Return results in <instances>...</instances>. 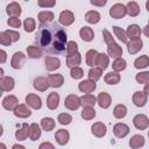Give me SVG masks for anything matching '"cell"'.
Listing matches in <instances>:
<instances>
[{
  "label": "cell",
  "instance_id": "10",
  "mask_svg": "<svg viewBox=\"0 0 149 149\" xmlns=\"http://www.w3.org/2000/svg\"><path fill=\"white\" fill-rule=\"evenodd\" d=\"M107 52H108V56H111L112 58H119L122 56V48L115 42H112L107 44Z\"/></svg>",
  "mask_w": 149,
  "mask_h": 149
},
{
  "label": "cell",
  "instance_id": "48",
  "mask_svg": "<svg viewBox=\"0 0 149 149\" xmlns=\"http://www.w3.org/2000/svg\"><path fill=\"white\" fill-rule=\"evenodd\" d=\"M57 120H58V122L61 125H70L71 121H72V116L70 114H68V113H61L58 115Z\"/></svg>",
  "mask_w": 149,
  "mask_h": 149
},
{
  "label": "cell",
  "instance_id": "5",
  "mask_svg": "<svg viewBox=\"0 0 149 149\" xmlns=\"http://www.w3.org/2000/svg\"><path fill=\"white\" fill-rule=\"evenodd\" d=\"M24 62H26V56H24V54L23 52H21V51H17V52H15L14 55H13V57H12V61H10V66L13 68V69H21L22 68V65L24 64Z\"/></svg>",
  "mask_w": 149,
  "mask_h": 149
},
{
  "label": "cell",
  "instance_id": "31",
  "mask_svg": "<svg viewBox=\"0 0 149 149\" xmlns=\"http://www.w3.org/2000/svg\"><path fill=\"white\" fill-rule=\"evenodd\" d=\"M97 102V98L93 94L86 93L83 97H80V104L85 107V106H94Z\"/></svg>",
  "mask_w": 149,
  "mask_h": 149
},
{
  "label": "cell",
  "instance_id": "24",
  "mask_svg": "<svg viewBox=\"0 0 149 149\" xmlns=\"http://www.w3.org/2000/svg\"><path fill=\"white\" fill-rule=\"evenodd\" d=\"M29 130H30V126H28V123H23L22 127L20 129H17L15 133L16 140L17 141H24L29 136Z\"/></svg>",
  "mask_w": 149,
  "mask_h": 149
},
{
  "label": "cell",
  "instance_id": "3",
  "mask_svg": "<svg viewBox=\"0 0 149 149\" xmlns=\"http://www.w3.org/2000/svg\"><path fill=\"white\" fill-rule=\"evenodd\" d=\"M80 105H81L80 104V98L76 94H69L64 100V106L70 111L77 109Z\"/></svg>",
  "mask_w": 149,
  "mask_h": 149
},
{
  "label": "cell",
  "instance_id": "45",
  "mask_svg": "<svg viewBox=\"0 0 149 149\" xmlns=\"http://www.w3.org/2000/svg\"><path fill=\"white\" fill-rule=\"evenodd\" d=\"M23 27H24V30H26V31L31 33V31H34L35 28H36V22H35V20H34L33 17H27V19L24 20V22H23Z\"/></svg>",
  "mask_w": 149,
  "mask_h": 149
},
{
  "label": "cell",
  "instance_id": "62",
  "mask_svg": "<svg viewBox=\"0 0 149 149\" xmlns=\"http://www.w3.org/2000/svg\"><path fill=\"white\" fill-rule=\"evenodd\" d=\"M148 136H149V132H148Z\"/></svg>",
  "mask_w": 149,
  "mask_h": 149
},
{
  "label": "cell",
  "instance_id": "2",
  "mask_svg": "<svg viewBox=\"0 0 149 149\" xmlns=\"http://www.w3.org/2000/svg\"><path fill=\"white\" fill-rule=\"evenodd\" d=\"M127 14V8L122 3H115L109 9V15L113 19H121Z\"/></svg>",
  "mask_w": 149,
  "mask_h": 149
},
{
  "label": "cell",
  "instance_id": "57",
  "mask_svg": "<svg viewBox=\"0 0 149 149\" xmlns=\"http://www.w3.org/2000/svg\"><path fill=\"white\" fill-rule=\"evenodd\" d=\"M44 148H50V149H54V144L49 143V142H44L40 146V149H44Z\"/></svg>",
  "mask_w": 149,
  "mask_h": 149
},
{
  "label": "cell",
  "instance_id": "60",
  "mask_svg": "<svg viewBox=\"0 0 149 149\" xmlns=\"http://www.w3.org/2000/svg\"><path fill=\"white\" fill-rule=\"evenodd\" d=\"M17 148H19V149H24L23 146H19V144H14V146H13V149H17Z\"/></svg>",
  "mask_w": 149,
  "mask_h": 149
},
{
  "label": "cell",
  "instance_id": "18",
  "mask_svg": "<svg viewBox=\"0 0 149 149\" xmlns=\"http://www.w3.org/2000/svg\"><path fill=\"white\" fill-rule=\"evenodd\" d=\"M97 102L101 108H108L111 102H112V98L108 93L101 92V93H99V95L97 98Z\"/></svg>",
  "mask_w": 149,
  "mask_h": 149
},
{
  "label": "cell",
  "instance_id": "35",
  "mask_svg": "<svg viewBox=\"0 0 149 149\" xmlns=\"http://www.w3.org/2000/svg\"><path fill=\"white\" fill-rule=\"evenodd\" d=\"M97 57H98V52L94 49H91L86 52V64L90 66H94L97 65Z\"/></svg>",
  "mask_w": 149,
  "mask_h": 149
},
{
  "label": "cell",
  "instance_id": "49",
  "mask_svg": "<svg viewBox=\"0 0 149 149\" xmlns=\"http://www.w3.org/2000/svg\"><path fill=\"white\" fill-rule=\"evenodd\" d=\"M0 43L2 45H10L13 43V41L6 31H2V33H0Z\"/></svg>",
  "mask_w": 149,
  "mask_h": 149
},
{
  "label": "cell",
  "instance_id": "54",
  "mask_svg": "<svg viewBox=\"0 0 149 149\" xmlns=\"http://www.w3.org/2000/svg\"><path fill=\"white\" fill-rule=\"evenodd\" d=\"M6 33L10 36V38H12L13 42L19 41V38H20V34H19L17 31H14V30H6Z\"/></svg>",
  "mask_w": 149,
  "mask_h": 149
},
{
  "label": "cell",
  "instance_id": "61",
  "mask_svg": "<svg viewBox=\"0 0 149 149\" xmlns=\"http://www.w3.org/2000/svg\"><path fill=\"white\" fill-rule=\"evenodd\" d=\"M146 8H147V10L149 12V0H147V2H146Z\"/></svg>",
  "mask_w": 149,
  "mask_h": 149
},
{
  "label": "cell",
  "instance_id": "16",
  "mask_svg": "<svg viewBox=\"0 0 149 149\" xmlns=\"http://www.w3.org/2000/svg\"><path fill=\"white\" fill-rule=\"evenodd\" d=\"M91 130H92V134L94 136H97V137H102L107 133V128H106V126L102 122H95V123H93V126L91 127Z\"/></svg>",
  "mask_w": 149,
  "mask_h": 149
},
{
  "label": "cell",
  "instance_id": "27",
  "mask_svg": "<svg viewBox=\"0 0 149 149\" xmlns=\"http://www.w3.org/2000/svg\"><path fill=\"white\" fill-rule=\"evenodd\" d=\"M120 79H121V77H120V74L116 71L106 73L105 74V78H104L105 83L108 84V85H115V84H118L120 81Z\"/></svg>",
  "mask_w": 149,
  "mask_h": 149
},
{
  "label": "cell",
  "instance_id": "11",
  "mask_svg": "<svg viewBox=\"0 0 149 149\" xmlns=\"http://www.w3.org/2000/svg\"><path fill=\"white\" fill-rule=\"evenodd\" d=\"M19 105V100L15 95H7L2 100V107L7 111H14V108Z\"/></svg>",
  "mask_w": 149,
  "mask_h": 149
},
{
  "label": "cell",
  "instance_id": "53",
  "mask_svg": "<svg viewBox=\"0 0 149 149\" xmlns=\"http://www.w3.org/2000/svg\"><path fill=\"white\" fill-rule=\"evenodd\" d=\"M102 35H104V40H105L106 44H109V43L114 42V40H113V37H112V34H111L107 29H104V30H102Z\"/></svg>",
  "mask_w": 149,
  "mask_h": 149
},
{
  "label": "cell",
  "instance_id": "58",
  "mask_svg": "<svg viewBox=\"0 0 149 149\" xmlns=\"http://www.w3.org/2000/svg\"><path fill=\"white\" fill-rule=\"evenodd\" d=\"M142 31H143V34H144L147 37H149V24H148V26H146V27L143 28V30H142Z\"/></svg>",
  "mask_w": 149,
  "mask_h": 149
},
{
  "label": "cell",
  "instance_id": "23",
  "mask_svg": "<svg viewBox=\"0 0 149 149\" xmlns=\"http://www.w3.org/2000/svg\"><path fill=\"white\" fill-rule=\"evenodd\" d=\"M58 104H59V94L56 93V92H51L48 95V99H47L48 108L49 109H56L58 107Z\"/></svg>",
  "mask_w": 149,
  "mask_h": 149
},
{
  "label": "cell",
  "instance_id": "32",
  "mask_svg": "<svg viewBox=\"0 0 149 149\" xmlns=\"http://www.w3.org/2000/svg\"><path fill=\"white\" fill-rule=\"evenodd\" d=\"M108 64H109V58H108V56H107L106 54H104V52L98 54V57H97V65H98L100 69L105 70V69H107Z\"/></svg>",
  "mask_w": 149,
  "mask_h": 149
},
{
  "label": "cell",
  "instance_id": "13",
  "mask_svg": "<svg viewBox=\"0 0 149 149\" xmlns=\"http://www.w3.org/2000/svg\"><path fill=\"white\" fill-rule=\"evenodd\" d=\"M33 85H34V88L37 90V91H40V92H44V91H47L48 87L50 86L48 79H45L44 77H37V78H35Z\"/></svg>",
  "mask_w": 149,
  "mask_h": 149
},
{
  "label": "cell",
  "instance_id": "42",
  "mask_svg": "<svg viewBox=\"0 0 149 149\" xmlns=\"http://www.w3.org/2000/svg\"><path fill=\"white\" fill-rule=\"evenodd\" d=\"M27 52H28V56L30 58H40L42 56V50L40 47H36V45H29L27 48Z\"/></svg>",
  "mask_w": 149,
  "mask_h": 149
},
{
  "label": "cell",
  "instance_id": "19",
  "mask_svg": "<svg viewBox=\"0 0 149 149\" xmlns=\"http://www.w3.org/2000/svg\"><path fill=\"white\" fill-rule=\"evenodd\" d=\"M81 62V55L77 51L72 55H68L66 56V65L69 68H74V66H78Z\"/></svg>",
  "mask_w": 149,
  "mask_h": 149
},
{
  "label": "cell",
  "instance_id": "6",
  "mask_svg": "<svg viewBox=\"0 0 149 149\" xmlns=\"http://www.w3.org/2000/svg\"><path fill=\"white\" fill-rule=\"evenodd\" d=\"M142 47H143V42L140 37L139 38H133L129 42H127V49H128V52L130 55H134V54L139 52L142 49Z\"/></svg>",
  "mask_w": 149,
  "mask_h": 149
},
{
  "label": "cell",
  "instance_id": "30",
  "mask_svg": "<svg viewBox=\"0 0 149 149\" xmlns=\"http://www.w3.org/2000/svg\"><path fill=\"white\" fill-rule=\"evenodd\" d=\"M129 146L133 149H137L144 146V137L142 135H134L130 141H129Z\"/></svg>",
  "mask_w": 149,
  "mask_h": 149
},
{
  "label": "cell",
  "instance_id": "22",
  "mask_svg": "<svg viewBox=\"0 0 149 149\" xmlns=\"http://www.w3.org/2000/svg\"><path fill=\"white\" fill-rule=\"evenodd\" d=\"M69 137H70V134H69V132L65 130V129H59V130H57L56 134H55V139H56L57 143L61 144V146L66 144V143L69 142Z\"/></svg>",
  "mask_w": 149,
  "mask_h": 149
},
{
  "label": "cell",
  "instance_id": "20",
  "mask_svg": "<svg viewBox=\"0 0 149 149\" xmlns=\"http://www.w3.org/2000/svg\"><path fill=\"white\" fill-rule=\"evenodd\" d=\"M59 66H61V61L58 58L51 57V56L45 57V68L48 71H55L59 69Z\"/></svg>",
  "mask_w": 149,
  "mask_h": 149
},
{
  "label": "cell",
  "instance_id": "43",
  "mask_svg": "<svg viewBox=\"0 0 149 149\" xmlns=\"http://www.w3.org/2000/svg\"><path fill=\"white\" fill-rule=\"evenodd\" d=\"M126 66H127V63H126V61H125L123 58H121V57L115 58V59H114V62H113V64H112L113 70H114V71H116V72H120V71L125 70V69H126Z\"/></svg>",
  "mask_w": 149,
  "mask_h": 149
},
{
  "label": "cell",
  "instance_id": "17",
  "mask_svg": "<svg viewBox=\"0 0 149 149\" xmlns=\"http://www.w3.org/2000/svg\"><path fill=\"white\" fill-rule=\"evenodd\" d=\"M48 81H49V85L51 87H61L64 83V78L62 74L59 73H54V74H49L48 76Z\"/></svg>",
  "mask_w": 149,
  "mask_h": 149
},
{
  "label": "cell",
  "instance_id": "44",
  "mask_svg": "<svg viewBox=\"0 0 149 149\" xmlns=\"http://www.w3.org/2000/svg\"><path fill=\"white\" fill-rule=\"evenodd\" d=\"M41 126L43 128V130L45 132H50L55 128V120L51 118H43L41 120Z\"/></svg>",
  "mask_w": 149,
  "mask_h": 149
},
{
  "label": "cell",
  "instance_id": "46",
  "mask_svg": "<svg viewBox=\"0 0 149 149\" xmlns=\"http://www.w3.org/2000/svg\"><path fill=\"white\" fill-rule=\"evenodd\" d=\"M136 81L140 84H148L149 83V71H143L136 74Z\"/></svg>",
  "mask_w": 149,
  "mask_h": 149
},
{
  "label": "cell",
  "instance_id": "12",
  "mask_svg": "<svg viewBox=\"0 0 149 149\" xmlns=\"http://www.w3.org/2000/svg\"><path fill=\"white\" fill-rule=\"evenodd\" d=\"M147 99H148V95L142 91H137L133 94V102L137 107H143L147 104Z\"/></svg>",
  "mask_w": 149,
  "mask_h": 149
},
{
  "label": "cell",
  "instance_id": "33",
  "mask_svg": "<svg viewBox=\"0 0 149 149\" xmlns=\"http://www.w3.org/2000/svg\"><path fill=\"white\" fill-rule=\"evenodd\" d=\"M41 136V128L37 123H31L30 125V130H29V137L31 141H36L38 140Z\"/></svg>",
  "mask_w": 149,
  "mask_h": 149
},
{
  "label": "cell",
  "instance_id": "15",
  "mask_svg": "<svg viewBox=\"0 0 149 149\" xmlns=\"http://www.w3.org/2000/svg\"><path fill=\"white\" fill-rule=\"evenodd\" d=\"M14 79L12 77H1L0 80V88L2 92H9L14 88Z\"/></svg>",
  "mask_w": 149,
  "mask_h": 149
},
{
  "label": "cell",
  "instance_id": "25",
  "mask_svg": "<svg viewBox=\"0 0 149 149\" xmlns=\"http://www.w3.org/2000/svg\"><path fill=\"white\" fill-rule=\"evenodd\" d=\"M79 36L83 41L85 42H91L93 38H94V33L92 30V28L90 27H83L80 30H79Z\"/></svg>",
  "mask_w": 149,
  "mask_h": 149
},
{
  "label": "cell",
  "instance_id": "55",
  "mask_svg": "<svg viewBox=\"0 0 149 149\" xmlns=\"http://www.w3.org/2000/svg\"><path fill=\"white\" fill-rule=\"evenodd\" d=\"M92 5L94 6H98V7H104L107 2V0H90Z\"/></svg>",
  "mask_w": 149,
  "mask_h": 149
},
{
  "label": "cell",
  "instance_id": "40",
  "mask_svg": "<svg viewBox=\"0 0 149 149\" xmlns=\"http://www.w3.org/2000/svg\"><path fill=\"white\" fill-rule=\"evenodd\" d=\"M54 20V13L50 10H43L38 14V21L41 23H48Z\"/></svg>",
  "mask_w": 149,
  "mask_h": 149
},
{
  "label": "cell",
  "instance_id": "36",
  "mask_svg": "<svg viewBox=\"0 0 149 149\" xmlns=\"http://www.w3.org/2000/svg\"><path fill=\"white\" fill-rule=\"evenodd\" d=\"M113 115H114L116 119H122V118H125V116L127 115V107H126L125 105H121V104L116 105V106L114 107V109H113Z\"/></svg>",
  "mask_w": 149,
  "mask_h": 149
},
{
  "label": "cell",
  "instance_id": "56",
  "mask_svg": "<svg viewBox=\"0 0 149 149\" xmlns=\"http://www.w3.org/2000/svg\"><path fill=\"white\" fill-rule=\"evenodd\" d=\"M6 62V51L5 50H0V63L3 64Z\"/></svg>",
  "mask_w": 149,
  "mask_h": 149
},
{
  "label": "cell",
  "instance_id": "50",
  "mask_svg": "<svg viewBox=\"0 0 149 149\" xmlns=\"http://www.w3.org/2000/svg\"><path fill=\"white\" fill-rule=\"evenodd\" d=\"M77 51H78V44L74 41L68 42V44H66V52H68V55H72L74 52H77Z\"/></svg>",
  "mask_w": 149,
  "mask_h": 149
},
{
  "label": "cell",
  "instance_id": "47",
  "mask_svg": "<svg viewBox=\"0 0 149 149\" xmlns=\"http://www.w3.org/2000/svg\"><path fill=\"white\" fill-rule=\"evenodd\" d=\"M70 76H71L73 79H80V78H83V76H84V71H83L81 68L74 66V68H71Z\"/></svg>",
  "mask_w": 149,
  "mask_h": 149
},
{
  "label": "cell",
  "instance_id": "29",
  "mask_svg": "<svg viewBox=\"0 0 149 149\" xmlns=\"http://www.w3.org/2000/svg\"><path fill=\"white\" fill-rule=\"evenodd\" d=\"M85 21L87 23H91V24H95L100 21V14L95 10H88L86 14H85Z\"/></svg>",
  "mask_w": 149,
  "mask_h": 149
},
{
  "label": "cell",
  "instance_id": "21",
  "mask_svg": "<svg viewBox=\"0 0 149 149\" xmlns=\"http://www.w3.org/2000/svg\"><path fill=\"white\" fill-rule=\"evenodd\" d=\"M14 115L17 118H28L31 115V112L26 105L20 104L14 108Z\"/></svg>",
  "mask_w": 149,
  "mask_h": 149
},
{
  "label": "cell",
  "instance_id": "1",
  "mask_svg": "<svg viewBox=\"0 0 149 149\" xmlns=\"http://www.w3.org/2000/svg\"><path fill=\"white\" fill-rule=\"evenodd\" d=\"M35 37L49 54H62L66 49V33L58 23H41Z\"/></svg>",
  "mask_w": 149,
  "mask_h": 149
},
{
  "label": "cell",
  "instance_id": "41",
  "mask_svg": "<svg viewBox=\"0 0 149 149\" xmlns=\"http://www.w3.org/2000/svg\"><path fill=\"white\" fill-rule=\"evenodd\" d=\"M113 31H114L115 36H116L122 43H126V44H127V42H128V36H127V33H126L123 29H121V28L118 27V26H114V27H113Z\"/></svg>",
  "mask_w": 149,
  "mask_h": 149
},
{
  "label": "cell",
  "instance_id": "8",
  "mask_svg": "<svg viewBox=\"0 0 149 149\" xmlns=\"http://www.w3.org/2000/svg\"><path fill=\"white\" fill-rule=\"evenodd\" d=\"M26 102H27L28 106H30L31 108H35V109H40L42 107L41 98L37 94H34V93H29L26 97Z\"/></svg>",
  "mask_w": 149,
  "mask_h": 149
},
{
  "label": "cell",
  "instance_id": "39",
  "mask_svg": "<svg viewBox=\"0 0 149 149\" xmlns=\"http://www.w3.org/2000/svg\"><path fill=\"white\" fill-rule=\"evenodd\" d=\"M95 116V111L93 106H85L81 111V118L84 120H92Z\"/></svg>",
  "mask_w": 149,
  "mask_h": 149
},
{
  "label": "cell",
  "instance_id": "38",
  "mask_svg": "<svg viewBox=\"0 0 149 149\" xmlns=\"http://www.w3.org/2000/svg\"><path fill=\"white\" fill-rule=\"evenodd\" d=\"M102 71H104V70L100 69L99 66H98V68H95V66L91 68L90 71H88V79H91V80H93V81L99 80L100 77H101V74H102Z\"/></svg>",
  "mask_w": 149,
  "mask_h": 149
},
{
  "label": "cell",
  "instance_id": "51",
  "mask_svg": "<svg viewBox=\"0 0 149 149\" xmlns=\"http://www.w3.org/2000/svg\"><path fill=\"white\" fill-rule=\"evenodd\" d=\"M7 23L12 28H20V26H21V21H20V19L17 16H10L7 20Z\"/></svg>",
  "mask_w": 149,
  "mask_h": 149
},
{
  "label": "cell",
  "instance_id": "9",
  "mask_svg": "<svg viewBox=\"0 0 149 149\" xmlns=\"http://www.w3.org/2000/svg\"><path fill=\"white\" fill-rule=\"evenodd\" d=\"M113 133H114V135H115L116 137L122 139V137H125V136L128 135V133H129V127H128L127 125H125V123L119 122V123L114 125V127H113Z\"/></svg>",
  "mask_w": 149,
  "mask_h": 149
},
{
  "label": "cell",
  "instance_id": "59",
  "mask_svg": "<svg viewBox=\"0 0 149 149\" xmlns=\"http://www.w3.org/2000/svg\"><path fill=\"white\" fill-rule=\"evenodd\" d=\"M143 92H144L147 95H149V83L144 85V90H143Z\"/></svg>",
  "mask_w": 149,
  "mask_h": 149
},
{
  "label": "cell",
  "instance_id": "26",
  "mask_svg": "<svg viewBox=\"0 0 149 149\" xmlns=\"http://www.w3.org/2000/svg\"><path fill=\"white\" fill-rule=\"evenodd\" d=\"M126 33H127L128 38L133 40V38H139V37L141 36L142 30H141V28H140L137 24H129Z\"/></svg>",
  "mask_w": 149,
  "mask_h": 149
},
{
  "label": "cell",
  "instance_id": "14",
  "mask_svg": "<svg viewBox=\"0 0 149 149\" xmlns=\"http://www.w3.org/2000/svg\"><path fill=\"white\" fill-rule=\"evenodd\" d=\"M74 21V15L72 12L70 10H63L61 14H59V22L63 24V26H70L72 24Z\"/></svg>",
  "mask_w": 149,
  "mask_h": 149
},
{
  "label": "cell",
  "instance_id": "28",
  "mask_svg": "<svg viewBox=\"0 0 149 149\" xmlns=\"http://www.w3.org/2000/svg\"><path fill=\"white\" fill-rule=\"evenodd\" d=\"M6 12L10 16H20V14H21V6L17 2H15V1L14 2H10L7 6Z\"/></svg>",
  "mask_w": 149,
  "mask_h": 149
},
{
  "label": "cell",
  "instance_id": "7",
  "mask_svg": "<svg viewBox=\"0 0 149 149\" xmlns=\"http://www.w3.org/2000/svg\"><path fill=\"white\" fill-rule=\"evenodd\" d=\"M78 88L83 93H91L97 88V84H95V81H93L91 79H86V80H83L79 83Z\"/></svg>",
  "mask_w": 149,
  "mask_h": 149
},
{
  "label": "cell",
  "instance_id": "34",
  "mask_svg": "<svg viewBox=\"0 0 149 149\" xmlns=\"http://www.w3.org/2000/svg\"><path fill=\"white\" fill-rule=\"evenodd\" d=\"M126 8H127V14H129L130 16H137L140 14V6L135 1H129Z\"/></svg>",
  "mask_w": 149,
  "mask_h": 149
},
{
  "label": "cell",
  "instance_id": "37",
  "mask_svg": "<svg viewBox=\"0 0 149 149\" xmlns=\"http://www.w3.org/2000/svg\"><path fill=\"white\" fill-rule=\"evenodd\" d=\"M134 66L136 69H144L147 66H149V57L147 55H143V56H140L139 58L135 59L134 62Z\"/></svg>",
  "mask_w": 149,
  "mask_h": 149
},
{
  "label": "cell",
  "instance_id": "52",
  "mask_svg": "<svg viewBox=\"0 0 149 149\" xmlns=\"http://www.w3.org/2000/svg\"><path fill=\"white\" fill-rule=\"evenodd\" d=\"M56 5V0H38V6L42 8H51Z\"/></svg>",
  "mask_w": 149,
  "mask_h": 149
},
{
  "label": "cell",
  "instance_id": "4",
  "mask_svg": "<svg viewBox=\"0 0 149 149\" xmlns=\"http://www.w3.org/2000/svg\"><path fill=\"white\" fill-rule=\"evenodd\" d=\"M133 123H134V126H135L136 129L144 130V129H147L148 126H149V119H148L144 114H137V115L134 116Z\"/></svg>",
  "mask_w": 149,
  "mask_h": 149
}]
</instances>
